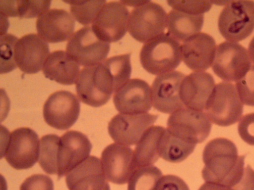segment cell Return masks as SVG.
Wrapping results in <instances>:
<instances>
[{
  "label": "cell",
  "instance_id": "obj_1",
  "mask_svg": "<svg viewBox=\"0 0 254 190\" xmlns=\"http://www.w3.org/2000/svg\"><path fill=\"white\" fill-rule=\"evenodd\" d=\"M245 155H238L236 145L231 140L217 138L205 146L202 177L205 182L233 187L244 172Z\"/></svg>",
  "mask_w": 254,
  "mask_h": 190
},
{
  "label": "cell",
  "instance_id": "obj_2",
  "mask_svg": "<svg viewBox=\"0 0 254 190\" xmlns=\"http://www.w3.org/2000/svg\"><path fill=\"white\" fill-rule=\"evenodd\" d=\"M142 67L158 76L173 71L182 60L181 44L168 33L144 43L139 54Z\"/></svg>",
  "mask_w": 254,
  "mask_h": 190
},
{
  "label": "cell",
  "instance_id": "obj_3",
  "mask_svg": "<svg viewBox=\"0 0 254 190\" xmlns=\"http://www.w3.org/2000/svg\"><path fill=\"white\" fill-rule=\"evenodd\" d=\"M113 79L103 62L84 67L76 82L79 99L89 106L98 107L105 104L115 92Z\"/></svg>",
  "mask_w": 254,
  "mask_h": 190
},
{
  "label": "cell",
  "instance_id": "obj_4",
  "mask_svg": "<svg viewBox=\"0 0 254 190\" xmlns=\"http://www.w3.org/2000/svg\"><path fill=\"white\" fill-rule=\"evenodd\" d=\"M204 111L210 121L219 126H229L240 120L243 103L235 85L225 81L215 85Z\"/></svg>",
  "mask_w": 254,
  "mask_h": 190
},
{
  "label": "cell",
  "instance_id": "obj_5",
  "mask_svg": "<svg viewBox=\"0 0 254 190\" xmlns=\"http://www.w3.org/2000/svg\"><path fill=\"white\" fill-rule=\"evenodd\" d=\"M218 27L227 41L237 43L246 39L254 30V1H230L219 14Z\"/></svg>",
  "mask_w": 254,
  "mask_h": 190
},
{
  "label": "cell",
  "instance_id": "obj_6",
  "mask_svg": "<svg viewBox=\"0 0 254 190\" xmlns=\"http://www.w3.org/2000/svg\"><path fill=\"white\" fill-rule=\"evenodd\" d=\"M167 14L157 3L147 0L129 14L128 31L137 41L145 43L165 33Z\"/></svg>",
  "mask_w": 254,
  "mask_h": 190
},
{
  "label": "cell",
  "instance_id": "obj_7",
  "mask_svg": "<svg viewBox=\"0 0 254 190\" xmlns=\"http://www.w3.org/2000/svg\"><path fill=\"white\" fill-rule=\"evenodd\" d=\"M39 151L38 136L29 128H17L6 139L4 156L7 163L16 170L32 167L39 159Z\"/></svg>",
  "mask_w": 254,
  "mask_h": 190
},
{
  "label": "cell",
  "instance_id": "obj_8",
  "mask_svg": "<svg viewBox=\"0 0 254 190\" xmlns=\"http://www.w3.org/2000/svg\"><path fill=\"white\" fill-rule=\"evenodd\" d=\"M251 60L247 49L236 42L225 41L217 46L212 69L225 82H237L242 78L251 67Z\"/></svg>",
  "mask_w": 254,
  "mask_h": 190
},
{
  "label": "cell",
  "instance_id": "obj_9",
  "mask_svg": "<svg viewBox=\"0 0 254 190\" xmlns=\"http://www.w3.org/2000/svg\"><path fill=\"white\" fill-rule=\"evenodd\" d=\"M110 49V44L100 40L90 26L82 27L74 33L66 46V51L79 65L84 67L102 62Z\"/></svg>",
  "mask_w": 254,
  "mask_h": 190
},
{
  "label": "cell",
  "instance_id": "obj_10",
  "mask_svg": "<svg viewBox=\"0 0 254 190\" xmlns=\"http://www.w3.org/2000/svg\"><path fill=\"white\" fill-rule=\"evenodd\" d=\"M167 126L170 132L196 144L208 137L212 124L205 112L184 107L170 114Z\"/></svg>",
  "mask_w": 254,
  "mask_h": 190
},
{
  "label": "cell",
  "instance_id": "obj_11",
  "mask_svg": "<svg viewBox=\"0 0 254 190\" xmlns=\"http://www.w3.org/2000/svg\"><path fill=\"white\" fill-rule=\"evenodd\" d=\"M129 11L121 1H110L103 6L91 28L102 41L110 43L120 40L128 31Z\"/></svg>",
  "mask_w": 254,
  "mask_h": 190
},
{
  "label": "cell",
  "instance_id": "obj_12",
  "mask_svg": "<svg viewBox=\"0 0 254 190\" xmlns=\"http://www.w3.org/2000/svg\"><path fill=\"white\" fill-rule=\"evenodd\" d=\"M79 98L73 93L65 90L52 94L46 100L43 110L45 121L50 126L64 130L77 121L80 113Z\"/></svg>",
  "mask_w": 254,
  "mask_h": 190
},
{
  "label": "cell",
  "instance_id": "obj_13",
  "mask_svg": "<svg viewBox=\"0 0 254 190\" xmlns=\"http://www.w3.org/2000/svg\"><path fill=\"white\" fill-rule=\"evenodd\" d=\"M158 115L149 113H120L108 124V133L115 142L129 146L136 144L146 130L156 122Z\"/></svg>",
  "mask_w": 254,
  "mask_h": 190
},
{
  "label": "cell",
  "instance_id": "obj_14",
  "mask_svg": "<svg viewBox=\"0 0 254 190\" xmlns=\"http://www.w3.org/2000/svg\"><path fill=\"white\" fill-rule=\"evenodd\" d=\"M101 161L107 181L118 185L128 183L137 169L134 151L129 146L113 143L103 150Z\"/></svg>",
  "mask_w": 254,
  "mask_h": 190
},
{
  "label": "cell",
  "instance_id": "obj_15",
  "mask_svg": "<svg viewBox=\"0 0 254 190\" xmlns=\"http://www.w3.org/2000/svg\"><path fill=\"white\" fill-rule=\"evenodd\" d=\"M92 145L84 134L71 130L60 138L58 148V178L69 172L89 156Z\"/></svg>",
  "mask_w": 254,
  "mask_h": 190
},
{
  "label": "cell",
  "instance_id": "obj_16",
  "mask_svg": "<svg viewBox=\"0 0 254 190\" xmlns=\"http://www.w3.org/2000/svg\"><path fill=\"white\" fill-rule=\"evenodd\" d=\"M113 102L120 113H147L152 106L151 87L143 80L130 79L114 93Z\"/></svg>",
  "mask_w": 254,
  "mask_h": 190
},
{
  "label": "cell",
  "instance_id": "obj_17",
  "mask_svg": "<svg viewBox=\"0 0 254 190\" xmlns=\"http://www.w3.org/2000/svg\"><path fill=\"white\" fill-rule=\"evenodd\" d=\"M185 76L181 72L173 71L155 77L151 87L154 108L162 113L172 114L185 107L180 89Z\"/></svg>",
  "mask_w": 254,
  "mask_h": 190
},
{
  "label": "cell",
  "instance_id": "obj_18",
  "mask_svg": "<svg viewBox=\"0 0 254 190\" xmlns=\"http://www.w3.org/2000/svg\"><path fill=\"white\" fill-rule=\"evenodd\" d=\"M50 54L49 45L38 34L25 35L17 41L14 58L17 66L25 73L32 74L43 69Z\"/></svg>",
  "mask_w": 254,
  "mask_h": 190
},
{
  "label": "cell",
  "instance_id": "obj_19",
  "mask_svg": "<svg viewBox=\"0 0 254 190\" xmlns=\"http://www.w3.org/2000/svg\"><path fill=\"white\" fill-rule=\"evenodd\" d=\"M216 48L210 35L200 32L181 44L182 60L194 72L205 71L212 64Z\"/></svg>",
  "mask_w": 254,
  "mask_h": 190
},
{
  "label": "cell",
  "instance_id": "obj_20",
  "mask_svg": "<svg viewBox=\"0 0 254 190\" xmlns=\"http://www.w3.org/2000/svg\"><path fill=\"white\" fill-rule=\"evenodd\" d=\"M38 35L46 42L57 43L69 40L73 34L75 21L73 16L63 9H50L38 17Z\"/></svg>",
  "mask_w": 254,
  "mask_h": 190
},
{
  "label": "cell",
  "instance_id": "obj_21",
  "mask_svg": "<svg viewBox=\"0 0 254 190\" xmlns=\"http://www.w3.org/2000/svg\"><path fill=\"white\" fill-rule=\"evenodd\" d=\"M69 190H110L101 160L89 156L65 177Z\"/></svg>",
  "mask_w": 254,
  "mask_h": 190
},
{
  "label": "cell",
  "instance_id": "obj_22",
  "mask_svg": "<svg viewBox=\"0 0 254 190\" xmlns=\"http://www.w3.org/2000/svg\"><path fill=\"white\" fill-rule=\"evenodd\" d=\"M215 86L213 76L205 71L193 72L185 76L180 89L185 107L203 111Z\"/></svg>",
  "mask_w": 254,
  "mask_h": 190
},
{
  "label": "cell",
  "instance_id": "obj_23",
  "mask_svg": "<svg viewBox=\"0 0 254 190\" xmlns=\"http://www.w3.org/2000/svg\"><path fill=\"white\" fill-rule=\"evenodd\" d=\"M45 77L64 85L76 83L80 73V65L64 50L54 51L47 58L43 69Z\"/></svg>",
  "mask_w": 254,
  "mask_h": 190
},
{
  "label": "cell",
  "instance_id": "obj_24",
  "mask_svg": "<svg viewBox=\"0 0 254 190\" xmlns=\"http://www.w3.org/2000/svg\"><path fill=\"white\" fill-rule=\"evenodd\" d=\"M165 128L152 126L144 133L133 150L137 168L152 165L160 157L159 144Z\"/></svg>",
  "mask_w": 254,
  "mask_h": 190
},
{
  "label": "cell",
  "instance_id": "obj_25",
  "mask_svg": "<svg viewBox=\"0 0 254 190\" xmlns=\"http://www.w3.org/2000/svg\"><path fill=\"white\" fill-rule=\"evenodd\" d=\"M203 22V14H190L172 9L167 14L168 33L183 42L200 33Z\"/></svg>",
  "mask_w": 254,
  "mask_h": 190
},
{
  "label": "cell",
  "instance_id": "obj_26",
  "mask_svg": "<svg viewBox=\"0 0 254 190\" xmlns=\"http://www.w3.org/2000/svg\"><path fill=\"white\" fill-rule=\"evenodd\" d=\"M196 144L170 132L166 128L159 144L160 157L172 163L186 159L194 150Z\"/></svg>",
  "mask_w": 254,
  "mask_h": 190
},
{
  "label": "cell",
  "instance_id": "obj_27",
  "mask_svg": "<svg viewBox=\"0 0 254 190\" xmlns=\"http://www.w3.org/2000/svg\"><path fill=\"white\" fill-rule=\"evenodd\" d=\"M51 3L50 0H0V15L5 17H39L49 10Z\"/></svg>",
  "mask_w": 254,
  "mask_h": 190
},
{
  "label": "cell",
  "instance_id": "obj_28",
  "mask_svg": "<svg viewBox=\"0 0 254 190\" xmlns=\"http://www.w3.org/2000/svg\"><path fill=\"white\" fill-rule=\"evenodd\" d=\"M60 138L55 134H48L40 140L39 164L47 174L58 175L57 152Z\"/></svg>",
  "mask_w": 254,
  "mask_h": 190
},
{
  "label": "cell",
  "instance_id": "obj_29",
  "mask_svg": "<svg viewBox=\"0 0 254 190\" xmlns=\"http://www.w3.org/2000/svg\"><path fill=\"white\" fill-rule=\"evenodd\" d=\"M162 177V172L155 166L137 168L128 182L127 190H155Z\"/></svg>",
  "mask_w": 254,
  "mask_h": 190
},
{
  "label": "cell",
  "instance_id": "obj_30",
  "mask_svg": "<svg viewBox=\"0 0 254 190\" xmlns=\"http://www.w3.org/2000/svg\"><path fill=\"white\" fill-rule=\"evenodd\" d=\"M70 5V11L74 19L83 25L92 24L106 0H64Z\"/></svg>",
  "mask_w": 254,
  "mask_h": 190
},
{
  "label": "cell",
  "instance_id": "obj_31",
  "mask_svg": "<svg viewBox=\"0 0 254 190\" xmlns=\"http://www.w3.org/2000/svg\"><path fill=\"white\" fill-rule=\"evenodd\" d=\"M18 40L11 34L0 35V74L11 72L16 68L14 48Z\"/></svg>",
  "mask_w": 254,
  "mask_h": 190
},
{
  "label": "cell",
  "instance_id": "obj_32",
  "mask_svg": "<svg viewBox=\"0 0 254 190\" xmlns=\"http://www.w3.org/2000/svg\"><path fill=\"white\" fill-rule=\"evenodd\" d=\"M235 87L242 103L254 106V64L242 78L236 82Z\"/></svg>",
  "mask_w": 254,
  "mask_h": 190
},
{
  "label": "cell",
  "instance_id": "obj_33",
  "mask_svg": "<svg viewBox=\"0 0 254 190\" xmlns=\"http://www.w3.org/2000/svg\"><path fill=\"white\" fill-rule=\"evenodd\" d=\"M167 3L173 9L194 15L203 14L213 4L208 0H168Z\"/></svg>",
  "mask_w": 254,
  "mask_h": 190
},
{
  "label": "cell",
  "instance_id": "obj_34",
  "mask_svg": "<svg viewBox=\"0 0 254 190\" xmlns=\"http://www.w3.org/2000/svg\"><path fill=\"white\" fill-rule=\"evenodd\" d=\"M20 190H54L52 180L43 174H35L26 178Z\"/></svg>",
  "mask_w": 254,
  "mask_h": 190
},
{
  "label": "cell",
  "instance_id": "obj_35",
  "mask_svg": "<svg viewBox=\"0 0 254 190\" xmlns=\"http://www.w3.org/2000/svg\"><path fill=\"white\" fill-rule=\"evenodd\" d=\"M238 131L241 139L248 144L254 145V112L248 113L239 120Z\"/></svg>",
  "mask_w": 254,
  "mask_h": 190
},
{
  "label": "cell",
  "instance_id": "obj_36",
  "mask_svg": "<svg viewBox=\"0 0 254 190\" xmlns=\"http://www.w3.org/2000/svg\"><path fill=\"white\" fill-rule=\"evenodd\" d=\"M155 190H190L187 184L180 177L166 175L160 179Z\"/></svg>",
  "mask_w": 254,
  "mask_h": 190
},
{
  "label": "cell",
  "instance_id": "obj_37",
  "mask_svg": "<svg viewBox=\"0 0 254 190\" xmlns=\"http://www.w3.org/2000/svg\"><path fill=\"white\" fill-rule=\"evenodd\" d=\"M234 190H254V170L248 165L239 182L232 187Z\"/></svg>",
  "mask_w": 254,
  "mask_h": 190
},
{
  "label": "cell",
  "instance_id": "obj_38",
  "mask_svg": "<svg viewBox=\"0 0 254 190\" xmlns=\"http://www.w3.org/2000/svg\"><path fill=\"white\" fill-rule=\"evenodd\" d=\"M198 190H234L233 188L222 185L205 182Z\"/></svg>",
  "mask_w": 254,
  "mask_h": 190
},
{
  "label": "cell",
  "instance_id": "obj_39",
  "mask_svg": "<svg viewBox=\"0 0 254 190\" xmlns=\"http://www.w3.org/2000/svg\"><path fill=\"white\" fill-rule=\"evenodd\" d=\"M123 3L127 6H132L134 8L139 6L145 2L147 0H121Z\"/></svg>",
  "mask_w": 254,
  "mask_h": 190
},
{
  "label": "cell",
  "instance_id": "obj_40",
  "mask_svg": "<svg viewBox=\"0 0 254 190\" xmlns=\"http://www.w3.org/2000/svg\"><path fill=\"white\" fill-rule=\"evenodd\" d=\"M248 51L251 61L254 63V37L249 44Z\"/></svg>",
  "mask_w": 254,
  "mask_h": 190
},
{
  "label": "cell",
  "instance_id": "obj_41",
  "mask_svg": "<svg viewBox=\"0 0 254 190\" xmlns=\"http://www.w3.org/2000/svg\"><path fill=\"white\" fill-rule=\"evenodd\" d=\"M212 4H215L218 5H226L228 4L230 1H211Z\"/></svg>",
  "mask_w": 254,
  "mask_h": 190
}]
</instances>
